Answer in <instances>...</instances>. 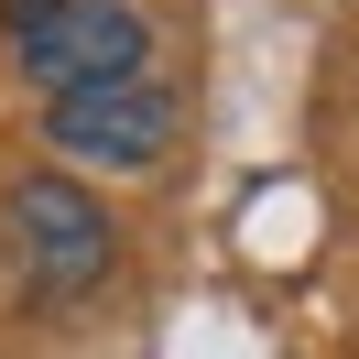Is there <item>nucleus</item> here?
<instances>
[{
    "instance_id": "f257e3e1",
    "label": "nucleus",
    "mask_w": 359,
    "mask_h": 359,
    "mask_svg": "<svg viewBox=\"0 0 359 359\" xmlns=\"http://www.w3.org/2000/svg\"><path fill=\"white\" fill-rule=\"evenodd\" d=\"M22 44V76L44 98H88V88H131L142 66H153V22H142L131 0H55L33 33H11Z\"/></svg>"
},
{
    "instance_id": "f03ea898",
    "label": "nucleus",
    "mask_w": 359,
    "mask_h": 359,
    "mask_svg": "<svg viewBox=\"0 0 359 359\" xmlns=\"http://www.w3.org/2000/svg\"><path fill=\"white\" fill-rule=\"evenodd\" d=\"M11 250H22V283L66 305V294L109 283L120 229H109V207H98L76 175H22V185H11Z\"/></svg>"
},
{
    "instance_id": "7ed1b4c3",
    "label": "nucleus",
    "mask_w": 359,
    "mask_h": 359,
    "mask_svg": "<svg viewBox=\"0 0 359 359\" xmlns=\"http://www.w3.org/2000/svg\"><path fill=\"white\" fill-rule=\"evenodd\" d=\"M44 142H55L66 163L142 175V163L175 153V98H163L153 76H131V88H88V98H55V109H44Z\"/></svg>"
},
{
    "instance_id": "20e7f679",
    "label": "nucleus",
    "mask_w": 359,
    "mask_h": 359,
    "mask_svg": "<svg viewBox=\"0 0 359 359\" xmlns=\"http://www.w3.org/2000/svg\"><path fill=\"white\" fill-rule=\"evenodd\" d=\"M44 11H55V0H0V22H11V33H33Z\"/></svg>"
}]
</instances>
